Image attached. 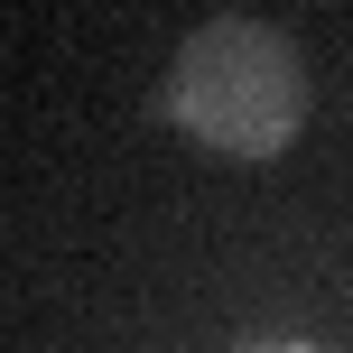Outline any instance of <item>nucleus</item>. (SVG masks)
Returning <instances> with one entry per match:
<instances>
[{
  "instance_id": "1",
  "label": "nucleus",
  "mask_w": 353,
  "mask_h": 353,
  "mask_svg": "<svg viewBox=\"0 0 353 353\" xmlns=\"http://www.w3.org/2000/svg\"><path fill=\"white\" fill-rule=\"evenodd\" d=\"M159 103L214 159L270 168V159H288V140L307 130L316 84H307V56H298L288 28H270V19H205V28L176 47Z\"/></svg>"
},
{
  "instance_id": "2",
  "label": "nucleus",
  "mask_w": 353,
  "mask_h": 353,
  "mask_svg": "<svg viewBox=\"0 0 353 353\" xmlns=\"http://www.w3.org/2000/svg\"><path fill=\"white\" fill-rule=\"evenodd\" d=\"M242 353H325V344H307V335H261V344H242Z\"/></svg>"
}]
</instances>
